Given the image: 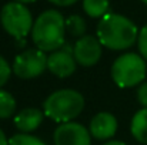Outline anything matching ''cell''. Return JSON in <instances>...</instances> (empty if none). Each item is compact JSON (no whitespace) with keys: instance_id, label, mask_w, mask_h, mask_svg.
I'll return each mask as SVG.
<instances>
[{"instance_id":"6da1fadb","label":"cell","mask_w":147,"mask_h":145,"mask_svg":"<svg viewBox=\"0 0 147 145\" xmlns=\"http://www.w3.org/2000/svg\"><path fill=\"white\" fill-rule=\"evenodd\" d=\"M96 37L103 47L121 51L137 43L139 29L129 17L119 13H107L98 21Z\"/></svg>"},{"instance_id":"7a4b0ae2","label":"cell","mask_w":147,"mask_h":145,"mask_svg":"<svg viewBox=\"0 0 147 145\" xmlns=\"http://www.w3.org/2000/svg\"><path fill=\"white\" fill-rule=\"evenodd\" d=\"M66 33V19L63 14L59 10L49 9L37 16L30 36L36 48L51 53L64 46Z\"/></svg>"},{"instance_id":"3957f363","label":"cell","mask_w":147,"mask_h":145,"mask_svg":"<svg viewBox=\"0 0 147 145\" xmlns=\"http://www.w3.org/2000/svg\"><path fill=\"white\" fill-rule=\"evenodd\" d=\"M84 110V97L77 90L63 88L51 93L43 102L45 115L54 122H70Z\"/></svg>"},{"instance_id":"277c9868","label":"cell","mask_w":147,"mask_h":145,"mask_svg":"<svg viewBox=\"0 0 147 145\" xmlns=\"http://www.w3.org/2000/svg\"><path fill=\"white\" fill-rule=\"evenodd\" d=\"M147 74L146 60L137 53L120 54L111 64L110 76L113 83L120 88L140 86Z\"/></svg>"},{"instance_id":"5b68a950","label":"cell","mask_w":147,"mask_h":145,"mask_svg":"<svg viewBox=\"0 0 147 145\" xmlns=\"http://www.w3.org/2000/svg\"><path fill=\"white\" fill-rule=\"evenodd\" d=\"M0 23L4 31L20 43L32 33L34 20L26 4L10 1L0 10Z\"/></svg>"},{"instance_id":"8992f818","label":"cell","mask_w":147,"mask_h":145,"mask_svg":"<svg viewBox=\"0 0 147 145\" xmlns=\"http://www.w3.org/2000/svg\"><path fill=\"white\" fill-rule=\"evenodd\" d=\"M13 73L20 80H33L47 70V54L39 48H27L16 55Z\"/></svg>"},{"instance_id":"52a82bcc","label":"cell","mask_w":147,"mask_h":145,"mask_svg":"<svg viewBox=\"0 0 147 145\" xmlns=\"http://www.w3.org/2000/svg\"><path fill=\"white\" fill-rule=\"evenodd\" d=\"M90 131L80 122H63L59 124L53 134L54 145H92Z\"/></svg>"},{"instance_id":"ba28073f","label":"cell","mask_w":147,"mask_h":145,"mask_svg":"<svg viewBox=\"0 0 147 145\" xmlns=\"http://www.w3.org/2000/svg\"><path fill=\"white\" fill-rule=\"evenodd\" d=\"M77 68V61L73 55V47L66 44L61 48L51 51L47 55V70L59 78L70 77Z\"/></svg>"},{"instance_id":"9c48e42d","label":"cell","mask_w":147,"mask_h":145,"mask_svg":"<svg viewBox=\"0 0 147 145\" xmlns=\"http://www.w3.org/2000/svg\"><path fill=\"white\" fill-rule=\"evenodd\" d=\"M101 43L94 36H83L77 39L73 46V55L79 65L82 67H93L97 64L101 57Z\"/></svg>"},{"instance_id":"30bf717a","label":"cell","mask_w":147,"mask_h":145,"mask_svg":"<svg viewBox=\"0 0 147 145\" xmlns=\"http://www.w3.org/2000/svg\"><path fill=\"white\" fill-rule=\"evenodd\" d=\"M119 124H117V118L107 111H101L97 112L89 125V131L92 134V137L98 141H107L110 138L114 137V134L117 132Z\"/></svg>"},{"instance_id":"8fae6325","label":"cell","mask_w":147,"mask_h":145,"mask_svg":"<svg viewBox=\"0 0 147 145\" xmlns=\"http://www.w3.org/2000/svg\"><path fill=\"white\" fill-rule=\"evenodd\" d=\"M45 117H46V115H45L43 111H40L39 108L30 107V108H24V110L19 111V112L14 115L13 124H14V127H16L20 132H23V134H30V132L36 131V130L42 125Z\"/></svg>"},{"instance_id":"7c38bea8","label":"cell","mask_w":147,"mask_h":145,"mask_svg":"<svg viewBox=\"0 0 147 145\" xmlns=\"http://www.w3.org/2000/svg\"><path fill=\"white\" fill-rule=\"evenodd\" d=\"M130 132L133 138L143 145H147V108L139 110L130 124Z\"/></svg>"},{"instance_id":"4fadbf2b","label":"cell","mask_w":147,"mask_h":145,"mask_svg":"<svg viewBox=\"0 0 147 145\" xmlns=\"http://www.w3.org/2000/svg\"><path fill=\"white\" fill-rule=\"evenodd\" d=\"M109 0H83V10L92 19H101L109 13Z\"/></svg>"},{"instance_id":"5bb4252c","label":"cell","mask_w":147,"mask_h":145,"mask_svg":"<svg viewBox=\"0 0 147 145\" xmlns=\"http://www.w3.org/2000/svg\"><path fill=\"white\" fill-rule=\"evenodd\" d=\"M86 30H87V24L86 20L79 16V14H71L66 19V31L71 36V37H83L86 36Z\"/></svg>"},{"instance_id":"9a60e30c","label":"cell","mask_w":147,"mask_h":145,"mask_svg":"<svg viewBox=\"0 0 147 145\" xmlns=\"http://www.w3.org/2000/svg\"><path fill=\"white\" fill-rule=\"evenodd\" d=\"M16 100L9 91L0 88V120H7L14 115Z\"/></svg>"},{"instance_id":"2e32d148","label":"cell","mask_w":147,"mask_h":145,"mask_svg":"<svg viewBox=\"0 0 147 145\" xmlns=\"http://www.w3.org/2000/svg\"><path fill=\"white\" fill-rule=\"evenodd\" d=\"M9 145H46V142L34 135L20 132L9 138Z\"/></svg>"},{"instance_id":"e0dca14e","label":"cell","mask_w":147,"mask_h":145,"mask_svg":"<svg viewBox=\"0 0 147 145\" xmlns=\"http://www.w3.org/2000/svg\"><path fill=\"white\" fill-rule=\"evenodd\" d=\"M11 73H13L11 65L7 63V60H6V58H3V57L0 55V88H1L7 81H9V78H10Z\"/></svg>"},{"instance_id":"ac0fdd59","label":"cell","mask_w":147,"mask_h":145,"mask_svg":"<svg viewBox=\"0 0 147 145\" xmlns=\"http://www.w3.org/2000/svg\"><path fill=\"white\" fill-rule=\"evenodd\" d=\"M137 47L140 55L147 60V24L142 27V30L139 31V39H137Z\"/></svg>"},{"instance_id":"d6986e66","label":"cell","mask_w":147,"mask_h":145,"mask_svg":"<svg viewBox=\"0 0 147 145\" xmlns=\"http://www.w3.org/2000/svg\"><path fill=\"white\" fill-rule=\"evenodd\" d=\"M137 101L143 108H147V83H142L139 86V88H137Z\"/></svg>"},{"instance_id":"ffe728a7","label":"cell","mask_w":147,"mask_h":145,"mask_svg":"<svg viewBox=\"0 0 147 145\" xmlns=\"http://www.w3.org/2000/svg\"><path fill=\"white\" fill-rule=\"evenodd\" d=\"M50 3H53L54 6H60V7H67V6H71L74 3H77L79 0H49Z\"/></svg>"},{"instance_id":"44dd1931","label":"cell","mask_w":147,"mask_h":145,"mask_svg":"<svg viewBox=\"0 0 147 145\" xmlns=\"http://www.w3.org/2000/svg\"><path fill=\"white\" fill-rule=\"evenodd\" d=\"M0 145H9V140L4 134V131L0 128Z\"/></svg>"},{"instance_id":"7402d4cb","label":"cell","mask_w":147,"mask_h":145,"mask_svg":"<svg viewBox=\"0 0 147 145\" xmlns=\"http://www.w3.org/2000/svg\"><path fill=\"white\" fill-rule=\"evenodd\" d=\"M103 145H127L126 142H123V141H117V140H111V141H107V142H104Z\"/></svg>"},{"instance_id":"603a6c76","label":"cell","mask_w":147,"mask_h":145,"mask_svg":"<svg viewBox=\"0 0 147 145\" xmlns=\"http://www.w3.org/2000/svg\"><path fill=\"white\" fill-rule=\"evenodd\" d=\"M13 1H17V3H22V4H29V3H34L36 0H13Z\"/></svg>"},{"instance_id":"cb8c5ba5","label":"cell","mask_w":147,"mask_h":145,"mask_svg":"<svg viewBox=\"0 0 147 145\" xmlns=\"http://www.w3.org/2000/svg\"><path fill=\"white\" fill-rule=\"evenodd\" d=\"M142 1H143V3H144V4L147 6V0H142Z\"/></svg>"}]
</instances>
